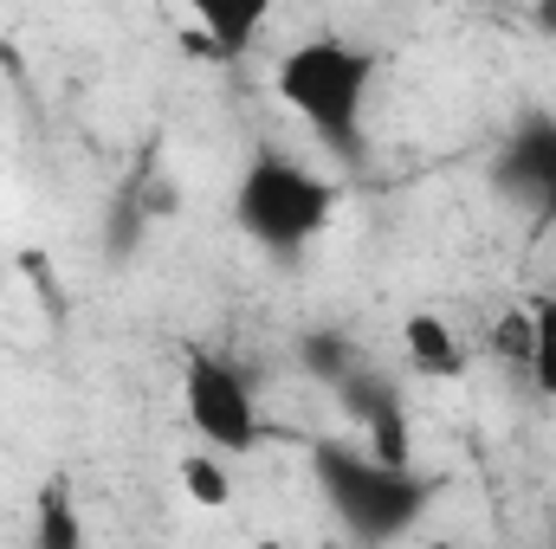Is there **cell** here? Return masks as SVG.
Instances as JSON below:
<instances>
[{"label": "cell", "mask_w": 556, "mask_h": 549, "mask_svg": "<svg viewBox=\"0 0 556 549\" xmlns=\"http://www.w3.org/2000/svg\"><path fill=\"white\" fill-rule=\"evenodd\" d=\"M376 78H382V52L343 39V33L298 39L273 65L278 104L337 162H363V117H369V85Z\"/></svg>", "instance_id": "6da1fadb"}, {"label": "cell", "mask_w": 556, "mask_h": 549, "mask_svg": "<svg viewBox=\"0 0 556 549\" xmlns=\"http://www.w3.org/2000/svg\"><path fill=\"white\" fill-rule=\"evenodd\" d=\"M311 472H317V491L330 498L337 524L363 549L402 544L420 524V511L433 505L427 472H395V465H382V459H369L363 446H343V439H317Z\"/></svg>", "instance_id": "7a4b0ae2"}, {"label": "cell", "mask_w": 556, "mask_h": 549, "mask_svg": "<svg viewBox=\"0 0 556 549\" xmlns=\"http://www.w3.org/2000/svg\"><path fill=\"white\" fill-rule=\"evenodd\" d=\"M337 214V188L324 175H311L304 162L260 149L247 168H240V188H233V220L253 246H266L278 259L304 253Z\"/></svg>", "instance_id": "3957f363"}, {"label": "cell", "mask_w": 556, "mask_h": 549, "mask_svg": "<svg viewBox=\"0 0 556 549\" xmlns=\"http://www.w3.org/2000/svg\"><path fill=\"white\" fill-rule=\"evenodd\" d=\"M181 413L201 433V446L220 452V459H247L266 439L253 382L240 375V362H227L214 349H188V362H181Z\"/></svg>", "instance_id": "277c9868"}, {"label": "cell", "mask_w": 556, "mask_h": 549, "mask_svg": "<svg viewBox=\"0 0 556 549\" xmlns=\"http://www.w3.org/2000/svg\"><path fill=\"white\" fill-rule=\"evenodd\" d=\"M492 188L505 201H518L538 227H556V117L551 111H525L511 124V137L498 142V162H492Z\"/></svg>", "instance_id": "5b68a950"}, {"label": "cell", "mask_w": 556, "mask_h": 549, "mask_svg": "<svg viewBox=\"0 0 556 549\" xmlns=\"http://www.w3.org/2000/svg\"><path fill=\"white\" fill-rule=\"evenodd\" d=\"M337 408L350 413L363 433H369V459H382V465H395V472H415V426H408V401H402V388L382 375V369H356V375H343L337 388Z\"/></svg>", "instance_id": "8992f818"}, {"label": "cell", "mask_w": 556, "mask_h": 549, "mask_svg": "<svg viewBox=\"0 0 556 549\" xmlns=\"http://www.w3.org/2000/svg\"><path fill=\"white\" fill-rule=\"evenodd\" d=\"M266 33V7L260 0H201V59H240L253 52V39Z\"/></svg>", "instance_id": "52a82bcc"}, {"label": "cell", "mask_w": 556, "mask_h": 549, "mask_svg": "<svg viewBox=\"0 0 556 549\" xmlns=\"http://www.w3.org/2000/svg\"><path fill=\"white\" fill-rule=\"evenodd\" d=\"M33 549H85V518H78V498H72V478L52 472L39 485V505H33Z\"/></svg>", "instance_id": "ba28073f"}, {"label": "cell", "mask_w": 556, "mask_h": 549, "mask_svg": "<svg viewBox=\"0 0 556 549\" xmlns=\"http://www.w3.org/2000/svg\"><path fill=\"white\" fill-rule=\"evenodd\" d=\"M402 349H408V362H415L420 375H440V382L466 375V349H459V336H453L433 310H415V317L402 323Z\"/></svg>", "instance_id": "9c48e42d"}, {"label": "cell", "mask_w": 556, "mask_h": 549, "mask_svg": "<svg viewBox=\"0 0 556 549\" xmlns=\"http://www.w3.org/2000/svg\"><path fill=\"white\" fill-rule=\"evenodd\" d=\"M525 310H531V362H525V382L544 401H556V291L531 297Z\"/></svg>", "instance_id": "30bf717a"}, {"label": "cell", "mask_w": 556, "mask_h": 549, "mask_svg": "<svg viewBox=\"0 0 556 549\" xmlns=\"http://www.w3.org/2000/svg\"><path fill=\"white\" fill-rule=\"evenodd\" d=\"M181 491L201 505V511H227L233 505V472L220 452H188L181 459Z\"/></svg>", "instance_id": "8fae6325"}, {"label": "cell", "mask_w": 556, "mask_h": 549, "mask_svg": "<svg viewBox=\"0 0 556 549\" xmlns=\"http://www.w3.org/2000/svg\"><path fill=\"white\" fill-rule=\"evenodd\" d=\"M298 356H304V369H311L317 382H330V388L369 362V356H363L350 336H337V330H317V336H304V349H298Z\"/></svg>", "instance_id": "7c38bea8"}, {"label": "cell", "mask_w": 556, "mask_h": 549, "mask_svg": "<svg viewBox=\"0 0 556 549\" xmlns=\"http://www.w3.org/2000/svg\"><path fill=\"white\" fill-rule=\"evenodd\" d=\"M492 349H498L505 362H518V369L531 362V310H525V304H518V310H505V323L492 330Z\"/></svg>", "instance_id": "4fadbf2b"}, {"label": "cell", "mask_w": 556, "mask_h": 549, "mask_svg": "<svg viewBox=\"0 0 556 549\" xmlns=\"http://www.w3.org/2000/svg\"><path fill=\"white\" fill-rule=\"evenodd\" d=\"M531 26H538L544 39H556V0H538V13H531Z\"/></svg>", "instance_id": "5bb4252c"}, {"label": "cell", "mask_w": 556, "mask_h": 549, "mask_svg": "<svg viewBox=\"0 0 556 549\" xmlns=\"http://www.w3.org/2000/svg\"><path fill=\"white\" fill-rule=\"evenodd\" d=\"M253 549H285V544H253Z\"/></svg>", "instance_id": "9a60e30c"}]
</instances>
